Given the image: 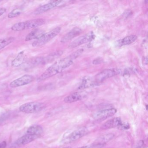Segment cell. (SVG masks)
<instances>
[{
	"mask_svg": "<svg viewBox=\"0 0 148 148\" xmlns=\"http://www.w3.org/2000/svg\"><path fill=\"white\" fill-rule=\"evenodd\" d=\"M84 96L78 92H73L65 98L64 101L66 103H72L81 100Z\"/></svg>",
	"mask_w": 148,
	"mask_h": 148,
	"instance_id": "2e32d148",
	"label": "cell"
},
{
	"mask_svg": "<svg viewBox=\"0 0 148 148\" xmlns=\"http://www.w3.org/2000/svg\"><path fill=\"white\" fill-rule=\"evenodd\" d=\"M7 146V143L5 141L0 143V148H5Z\"/></svg>",
	"mask_w": 148,
	"mask_h": 148,
	"instance_id": "cb8c5ba5",
	"label": "cell"
},
{
	"mask_svg": "<svg viewBox=\"0 0 148 148\" xmlns=\"http://www.w3.org/2000/svg\"><path fill=\"white\" fill-rule=\"evenodd\" d=\"M71 148V146H67V147H64V148Z\"/></svg>",
	"mask_w": 148,
	"mask_h": 148,
	"instance_id": "484cf974",
	"label": "cell"
},
{
	"mask_svg": "<svg viewBox=\"0 0 148 148\" xmlns=\"http://www.w3.org/2000/svg\"><path fill=\"white\" fill-rule=\"evenodd\" d=\"M61 31L60 27H57L53 30L45 33L40 38L36 40L32 43V46L34 47H40L45 45L50 40L55 38Z\"/></svg>",
	"mask_w": 148,
	"mask_h": 148,
	"instance_id": "277c9868",
	"label": "cell"
},
{
	"mask_svg": "<svg viewBox=\"0 0 148 148\" xmlns=\"http://www.w3.org/2000/svg\"><path fill=\"white\" fill-rule=\"evenodd\" d=\"M121 73V70L118 68H112V69H106L103 70L96 75L93 78V80L91 81V86L96 85L107 79L120 74Z\"/></svg>",
	"mask_w": 148,
	"mask_h": 148,
	"instance_id": "3957f363",
	"label": "cell"
},
{
	"mask_svg": "<svg viewBox=\"0 0 148 148\" xmlns=\"http://www.w3.org/2000/svg\"><path fill=\"white\" fill-rule=\"evenodd\" d=\"M26 56L24 51L20 52L17 57L13 60L12 65L14 67H18L23 64L25 61Z\"/></svg>",
	"mask_w": 148,
	"mask_h": 148,
	"instance_id": "e0dca14e",
	"label": "cell"
},
{
	"mask_svg": "<svg viewBox=\"0 0 148 148\" xmlns=\"http://www.w3.org/2000/svg\"><path fill=\"white\" fill-rule=\"evenodd\" d=\"M103 147L100 145H97L95 144L92 143V144L90 145H85V146H81L77 148H102Z\"/></svg>",
	"mask_w": 148,
	"mask_h": 148,
	"instance_id": "7402d4cb",
	"label": "cell"
},
{
	"mask_svg": "<svg viewBox=\"0 0 148 148\" xmlns=\"http://www.w3.org/2000/svg\"><path fill=\"white\" fill-rule=\"evenodd\" d=\"M45 107L43 103L40 102H32L26 103L19 107V110L21 112L26 113H34L42 110Z\"/></svg>",
	"mask_w": 148,
	"mask_h": 148,
	"instance_id": "5b68a950",
	"label": "cell"
},
{
	"mask_svg": "<svg viewBox=\"0 0 148 148\" xmlns=\"http://www.w3.org/2000/svg\"><path fill=\"white\" fill-rule=\"evenodd\" d=\"M6 12V9L5 8H0V17L1 16V15H3L4 13H5V12Z\"/></svg>",
	"mask_w": 148,
	"mask_h": 148,
	"instance_id": "d4e9b609",
	"label": "cell"
},
{
	"mask_svg": "<svg viewBox=\"0 0 148 148\" xmlns=\"http://www.w3.org/2000/svg\"><path fill=\"white\" fill-rule=\"evenodd\" d=\"M43 133V129L40 125H33L30 126L28 129L26 133L32 134L38 136L39 137Z\"/></svg>",
	"mask_w": 148,
	"mask_h": 148,
	"instance_id": "ac0fdd59",
	"label": "cell"
},
{
	"mask_svg": "<svg viewBox=\"0 0 148 148\" xmlns=\"http://www.w3.org/2000/svg\"><path fill=\"white\" fill-rule=\"evenodd\" d=\"M45 33L44 31L41 29H34L27 34V36L26 37L25 40V41H28L38 39L40 38Z\"/></svg>",
	"mask_w": 148,
	"mask_h": 148,
	"instance_id": "9a60e30c",
	"label": "cell"
},
{
	"mask_svg": "<svg viewBox=\"0 0 148 148\" xmlns=\"http://www.w3.org/2000/svg\"><path fill=\"white\" fill-rule=\"evenodd\" d=\"M45 22L46 21L44 19L39 18L31 20L16 23L12 27V29L14 32H19L27 29L36 28L43 25L45 24Z\"/></svg>",
	"mask_w": 148,
	"mask_h": 148,
	"instance_id": "7a4b0ae2",
	"label": "cell"
},
{
	"mask_svg": "<svg viewBox=\"0 0 148 148\" xmlns=\"http://www.w3.org/2000/svg\"><path fill=\"white\" fill-rule=\"evenodd\" d=\"M33 76L30 75H25L10 83V86L12 88H16L20 86L26 85L32 83L34 80Z\"/></svg>",
	"mask_w": 148,
	"mask_h": 148,
	"instance_id": "30bf717a",
	"label": "cell"
},
{
	"mask_svg": "<svg viewBox=\"0 0 148 148\" xmlns=\"http://www.w3.org/2000/svg\"><path fill=\"white\" fill-rule=\"evenodd\" d=\"M1 1H0V2H1Z\"/></svg>",
	"mask_w": 148,
	"mask_h": 148,
	"instance_id": "4316f807",
	"label": "cell"
},
{
	"mask_svg": "<svg viewBox=\"0 0 148 148\" xmlns=\"http://www.w3.org/2000/svg\"><path fill=\"white\" fill-rule=\"evenodd\" d=\"M137 38V37L136 35H130L120 40L118 42V43L119 46L128 45L135 42Z\"/></svg>",
	"mask_w": 148,
	"mask_h": 148,
	"instance_id": "d6986e66",
	"label": "cell"
},
{
	"mask_svg": "<svg viewBox=\"0 0 148 148\" xmlns=\"http://www.w3.org/2000/svg\"><path fill=\"white\" fill-rule=\"evenodd\" d=\"M117 110L114 108L101 110L95 112L93 115V117L97 121H103L114 116Z\"/></svg>",
	"mask_w": 148,
	"mask_h": 148,
	"instance_id": "9c48e42d",
	"label": "cell"
},
{
	"mask_svg": "<svg viewBox=\"0 0 148 148\" xmlns=\"http://www.w3.org/2000/svg\"><path fill=\"white\" fill-rule=\"evenodd\" d=\"M81 32L82 30L81 29L78 27H75L62 38L61 40V43H65L70 41L74 38L78 36Z\"/></svg>",
	"mask_w": 148,
	"mask_h": 148,
	"instance_id": "4fadbf2b",
	"label": "cell"
},
{
	"mask_svg": "<svg viewBox=\"0 0 148 148\" xmlns=\"http://www.w3.org/2000/svg\"><path fill=\"white\" fill-rule=\"evenodd\" d=\"M23 10L21 8H16L9 13L8 15L9 18H12L20 15L23 12Z\"/></svg>",
	"mask_w": 148,
	"mask_h": 148,
	"instance_id": "44dd1931",
	"label": "cell"
},
{
	"mask_svg": "<svg viewBox=\"0 0 148 148\" xmlns=\"http://www.w3.org/2000/svg\"><path fill=\"white\" fill-rule=\"evenodd\" d=\"M38 138H39V137L38 136L26 133L25 135L20 138L16 140L15 142H14L11 145L9 148H19V147H21V146L31 143Z\"/></svg>",
	"mask_w": 148,
	"mask_h": 148,
	"instance_id": "52a82bcc",
	"label": "cell"
},
{
	"mask_svg": "<svg viewBox=\"0 0 148 148\" xmlns=\"http://www.w3.org/2000/svg\"><path fill=\"white\" fill-rule=\"evenodd\" d=\"M114 135L112 133L104 134L99 136L93 143L103 147L106 143L114 138Z\"/></svg>",
	"mask_w": 148,
	"mask_h": 148,
	"instance_id": "5bb4252c",
	"label": "cell"
},
{
	"mask_svg": "<svg viewBox=\"0 0 148 148\" xmlns=\"http://www.w3.org/2000/svg\"><path fill=\"white\" fill-rule=\"evenodd\" d=\"M88 133V130L86 128H81L74 131L68 136L66 137L62 142L64 143L67 144L72 143L78 140Z\"/></svg>",
	"mask_w": 148,
	"mask_h": 148,
	"instance_id": "8992f818",
	"label": "cell"
},
{
	"mask_svg": "<svg viewBox=\"0 0 148 148\" xmlns=\"http://www.w3.org/2000/svg\"><path fill=\"white\" fill-rule=\"evenodd\" d=\"M14 40L15 38L13 37H9L0 39V51L12 43Z\"/></svg>",
	"mask_w": 148,
	"mask_h": 148,
	"instance_id": "ffe728a7",
	"label": "cell"
},
{
	"mask_svg": "<svg viewBox=\"0 0 148 148\" xmlns=\"http://www.w3.org/2000/svg\"><path fill=\"white\" fill-rule=\"evenodd\" d=\"M130 125L128 123H123L119 129L122 130H127L130 128Z\"/></svg>",
	"mask_w": 148,
	"mask_h": 148,
	"instance_id": "603a6c76",
	"label": "cell"
},
{
	"mask_svg": "<svg viewBox=\"0 0 148 148\" xmlns=\"http://www.w3.org/2000/svg\"><path fill=\"white\" fill-rule=\"evenodd\" d=\"M61 2H62V1H52L48 4L44 5L38 8L37 10H36V11L34 12V14L38 15V14H40L46 12L49 10H51V9L56 7L57 6L60 5Z\"/></svg>",
	"mask_w": 148,
	"mask_h": 148,
	"instance_id": "7c38bea8",
	"label": "cell"
},
{
	"mask_svg": "<svg viewBox=\"0 0 148 148\" xmlns=\"http://www.w3.org/2000/svg\"><path fill=\"white\" fill-rule=\"evenodd\" d=\"M95 37V34L93 32H90L76 39L74 41L72 42L69 45V47L71 48H75L86 43L90 42L94 39Z\"/></svg>",
	"mask_w": 148,
	"mask_h": 148,
	"instance_id": "ba28073f",
	"label": "cell"
},
{
	"mask_svg": "<svg viewBox=\"0 0 148 148\" xmlns=\"http://www.w3.org/2000/svg\"><path fill=\"white\" fill-rule=\"evenodd\" d=\"M84 51L82 49L77 50L66 58L57 61L47 68L37 79L38 82H41L60 73L65 69L71 66L73 60L78 58Z\"/></svg>",
	"mask_w": 148,
	"mask_h": 148,
	"instance_id": "6da1fadb",
	"label": "cell"
},
{
	"mask_svg": "<svg viewBox=\"0 0 148 148\" xmlns=\"http://www.w3.org/2000/svg\"><path fill=\"white\" fill-rule=\"evenodd\" d=\"M122 119L120 117H115L106 121L105 123L102 125L100 129L102 130H108L112 128L120 127L122 124Z\"/></svg>",
	"mask_w": 148,
	"mask_h": 148,
	"instance_id": "8fae6325",
	"label": "cell"
}]
</instances>
